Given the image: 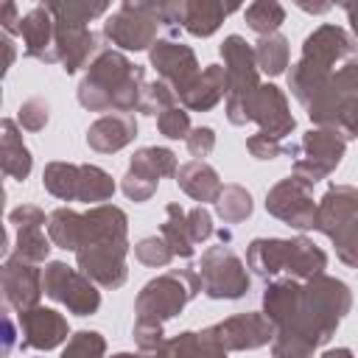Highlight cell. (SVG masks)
<instances>
[{
  "label": "cell",
  "instance_id": "6",
  "mask_svg": "<svg viewBox=\"0 0 358 358\" xmlns=\"http://www.w3.org/2000/svg\"><path fill=\"white\" fill-rule=\"evenodd\" d=\"M201 291V277L196 266L187 268H171L143 285V291L134 299L137 322H154L165 324L168 319L179 316L182 308Z\"/></svg>",
  "mask_w": 358,
  "mask_h": 358
},
{
  "label": "cell",
  "instance_id": "46",
  "mask_svg": "<svg viewBox=\"0 0 358 358\" xmlns=\"http://www.w3.org/2000/svg\"><path fill=\"white\" fill-rule=\"evenodd\" d=\"M187 229H190L193 243H201V241L213 238V232H215V229H213V215L204 210V204L187 210Z\"/></svg>",
  "mask_w": 358,
  "mask_h": 358
},
{
  "label": "cell",
  "instance_id": "9",
  "mask_svg": "<svg viewBox=\"0 0 358 358\" xmlns=\"http://www.w3.org/2000/svg\"><path fill=\"white\" fill-rule=\"evenodd\" d=\"M344 151H347V137L338 129H310L305 131L299 145L291 148L294 176H299L308 185H316L341 165Z\"/></svg>",
  "mask_w": 358,
  "mask_h": 358
},
{
  "label": "cell",
  "instance_id": "49",
  "mask_svg": "<svg viewBox=\"0 0 358 358\" xmlns=\"http://www.w3.org/2000/svg\"><path fill=\"white\" fill-rule=\"evenodd\" d=\"M0 22H3V31H6V36H11V34H20L22 17L17 14V6H14V3H3V8H0Z\"/></svg>",
  "mask_w": 358,
  "mask_h": 358
},
{
  "label": "cell",
  "instance_id": "50",
  "mask_svg": "<svg viewBox=\"0 0 358 358\" xmlns=\"http://www.w3.org/2000/svg\"><path fill=\"white\" fill-rule=\"evenodd\" d=\"M14 338H17V333H14V322H11V316H8V313H3V358L11 352Z\"/></svg>",
  "mask_w": 358,
  "mask_h": 358
},
{
  "label": "cell",
  "instance_id": "41",
  "mask_svg": "<svg viewBox=\"0 0 358 358\" xmlns=\"http://www.w3.org/2000/svg\"><path fill=\"white\" fill-rule=\"evenodd\" d=\"M157 126H159V134H165L168 140H187V134H190V112L176 103V106L165 109L157 117Z\"/></svg>",
  "mask_w": 358,
  "mask_h": 358
},
{
  "label": "cell",
  "instance_id": "7",
  "mask_svg": "<svg viewBox=\"0 0 358 358\" xmlns=\"http://www.w3.org/2000/svg\"><path fill=\"white\" fill-rule=\"evenodd\" d=\"M224 70H227V120L232 126L249 123V101L260 90V70L255 62V48L241 36L229 34L221 42Z\"/></svg>",
  "mask_w": 358,
  "mask_h": 358
},
{
  "label": "cell",
  "instance_id": "22",
  "mask_svg": "<svg viewBox=\"0 0 358 358\" xmlns=\"http://www.w3.org/2000/svg\"><path fill=\"white\" fill-rule=\"evenodd\" d=\"M20 327H22V347H34V350H53L64 341H70V327L67 319L50 308H31L20 313Z\"/></svg>",
  "mask_w": 358,
  "mask_h": 358
},
{
  "label": "cell",
  "instance_id": "25",
  "mask_svg": "<svg viewBox=\"0 0 358 358\" xmlns=\"http://www.w3.org/2000/svg\"><path fill=\"white\" fill-rule=\"evenodd\" d=\"M227 95V70L221 64H207L196 81L179 95V103L190 112H210Z\"/></svg>",
  "mask_w": 358,
  "mask_h": 358
},
{
  "label": "cell",
  "instance_id": "16",
  "mask_svg": "<svg viewBox=\"0 0 358 358\" xmlns=\"http://www.w3.org/2000/svg\"><path fill=\"white\" fill-rule=\"evenodd\" d=\"M148 62L157 70V76L176 95H182L196 81V76L201 73L193 48H187L182 42H173V39H157L154 48L148 50Z\"/></svg>",
  "mask_w": 358,
  "mask_h": 358
},
{
  "label": "cell",
  "instance_id": "21",
  "mask_svg": "<svg viewBox=\"0 0 358 358\" xmlns=\"http://www.w3.org/2000/svg\"><path fill=\"white\" fill-rule=\"evenodd\" d=\"M53 22H56V56L67 76L87 67L103 48V45H98V36L87 25L64 22V20H53Z\"/></svg>",
  "mask_w": 358,
  "mask_h": 358
},
{
  "label": "cell",
  "instance_id": "1",
  "mask_svg": "<svg viewBox=\"0 0 358 358\" xmlns=\"http://www.w3.org/2000/svg\"><path fill=\"white\" fill-rule=\"evenodd\" d=\"M352 308L347 282L319 274L313 280H274L263 291V313L274 324L271 358H313L333 338Z\"/></svg>",
  "mask_w": 358,
  "mask_h": 358
},
{
  "label": "cell",
  "instance_id": "52",
  "mask_svg": "<svg viewBox=\"0 0 358 358\" xmlns=\"http://www.w3.org/2000/svg\"><path fill=\"white\" fill-rule=\"evenodd\" d=\"M112 358H168L165 355V344L159 347V350H154V352H117V355H112Z\"/></svg>",
  "mask_w": 358,
  "mask_h": 358
},
{
  "label": "cell",
  "instance_id": "26",
  "mask_svg": "<svg viewBox=\"0 0 358 358\" xmlns=\"http://www.w3.org/2000/svg\"><path fill=\"white\" fill-rule=\"evenodd\" d=\"M238 11V3H215V0H182V28L193 36H210L218 25Z\"/></svg>",
  "mask_w": 358,
  "mask_h": 358
},
{
  "label": "cell",
  "instance_id": "17",
  "mask_svg": "<svg viewBox=\"0 0 358 358\" xmlns=\"http://www.w3.org/2000/svg\"><path fill=\"white\" fill-rule=\"evenodd\" d=\"M0 282H3V296L6 302L22 313V310H31L39 305V296L45 294V285H42V271L36 263H28L17 255L6 257L3 260V268H0Z\"/></svg>",
  "mask_w": 358,
  "mask_h": 358
},
{
  "label": "cell",
  "instance_id": "40",
  "mask_svg": "<svg viewBox=\"0 0 358 358\" xmlns=\"http://www.w3.org/2000/svg\"><path fill=\"white\" fill-rule=\"evenodd\" d=\"M134 257H137L143 266L162 268V266H168V263L173 260V252H171V246L165 243L162 235H151V238L137 241V246H134Z\"/></svg>",
  "mask_w": 358,
  "mask_h": 358
},
{
  "label": "cell",
  "instance_id": "23",
  "mask_svg": "<svg viewBox=\"0 0 358 358\" xmlns=\"http://www.w3.org/2000/svg\"><path fill=\"white\" fill-rule=\"evenodd\" d=\"M22 42H25V56L39 59L45 64L59 62L56 56V22L53 14L48 11V6H34L20 25Z\"/></svg>",
  "mask_w": 358,
  "mask_h": 358
},
{
  "label": "cell",
  "instance_id": "47",
  "mask_svg": "<svg viewBox=\"0 0 358 358\" xmlns=\"http://www.w3.org/2000/svg\"><path fill=\"white\" fill-rule=\"evenodd\" d=\"M246 148H249V154L255 159H274V157L282 154V143L274 140V137H268V134H263V131L246 137Z\"/></svg>",
  "mask_w": 358,
  "mask_h": 358
},
{
  "label": "cell",
  "instance_id": "24",
  "mask_svg": "<svg viewBox=\"0 0 358 358\" xmlns=\"http://www.w3.org/2000/svg\"><path fill=\"white\" fill-rule=\"evenodd\" d=\"M134 137H137V120L134 115H126V112L103 115L87 129V145L98 154H115L126 148Z\"/></svg>",
  "mask_w": 358,
  "mask_h": 358
},
{
  "label": "cell",
  "instance_id": "35",
  "mask_svg": "<svg viewBox=\"0 0 358 358\" xmlns=\"http://www.w3.org/2000/svg\"><path fill=\"white\" fill-rule=\"evenodd\" d=\"M255 204H252V196L246 187L241 185H224L218 201H215V213L224 224H241L252 215Z\"/></svg>",
  "mask_w": 358,
  "mask_h": 358
},
{
  "label": "cell",
  "instance_id": "55",
  "mask_svg": "<svg viewBox=\"0 0 358 358\" xmlns=\"http://www.w3.org/2000/svg\"><path fill=\"white\" fill-rule=\"evenodd\" d=\"M3 48H6V70L11 67V62H14V45H11V39L8 36H3V42H0Z\"/></svg>",
  "mask_w": 358,
  "mask_h": 358
},
{
  "label": "cell",
  "instance_id": "2",
  "mask_svg": "<svg viewBox=\"0 0 358 358\" xmlns=\"http://www.w3.org/2000/svg\"><path fill=\"white\" fill-rule=\"evenodd\" d=\"M129 218L115 204H95L84 213V238L76 252L78 268L101 288H120L129 277Z\"/></svg>",
  "mask_w": 358,
  "mask_h": 358
},
{
  "label": "cell",
  "instance_id": "31",
  "mask_svg": "<svg viewBox=\"0 0 358 358\" xmlns=\"http://www.w3.org/2000/svg\"><path fill=\"white\" fill-rule=\"evenodd\" d=\"M159 235L165 238V243L171 246V252H173V257H190L193 255V238H190V229H187V213L176 204V201H171L168 207H165V221H162V227H159Z\"/></svg>",
  "mask_w": 358,
  "mask_h": 358
},
{
  "label": "cell",
  "instance_id": "51",
  "mask_svg": "<svg viewBox=\"0 0 358 358\" xmlns=\"http://www.w3.org/2000/svg\"><path fill=\"white\" fill-rule=\"evenodd\" d=\"M341 8L347 11L350 25H352V34H355V42H358V3H355V0H352V3H341Z\"/></svg>",
  "mask_w": 358,
  "mask_h": 358
},
{
  "label": "cell",
  "instance_id": "43",
  "mask_svg": "<svg viewBox=\"0 0 358 358\" xmlns=\"http://www.w3.org/2000/svg\"><path fill=\"white\" fill-rule=\"evenodd\" d=\"M333 246H336V255L344 266L350 268H358V221L350 224L344 232H338L333 238Z\"/></svg>",
  "mask_w": 358,
  "mask_h": 358
},
{
  "label": "cell",
  "instance_id": "48",
  "mask_svg": "<svg viewBox=\"0 0 358 358\" xmlns=\"http://www.w3.org/2000/svg\"><path fill=\"white\" fill-rule=\"evenodd\" d=\"M336 129L344 134V137H358V95L350 98L341 112H338V120H336Z\"/></svg>",
  "mask_w": 358,
  "mask_h": 358
},
{
  "label": "cell",
  "instance_id": "30",
  "mask_svg": "<svg viewBox=\"0 0 358 358\" xmlns=\"http://www.w3.org/2000/svg\"><path fill=\"white\" fill-rule=\"evenodd\" d=\"M48 238L64 252H78L84 238V213H76L70 207L53 210L48 215Z\"/></svg>",
  "mask_w": 358,
  "mask_h": 358
},
{
  "label": "cell",
  "instance_id": "11",
  "mask_svg": "<svg viewBox=\"0 0 358 358\" xmlns=\"http://www.w3.org/2000/svg\"><path fill=\"white\" fill-rule=\"evenodd\" d=\"M42 285L50 299L62 302L76 316H92L101 308V291L95 288V282L84 271H76L62 260H53L45 266Z\"/></svg>",
  "mask_w": 358,
  "mask_h": 358
},
{
  "label": "cell",
  "instance_id": "38",
  "mask_svg": "<svg viewBox=\"0 0 358 358\" xmlns=\"http://www.w3.org/2000/svg\"><path fill=\"white\" fill-rule=\"evenodd\" d=\"M103 355H106V338L98 330L73 333L67 347L62 350V358H103Z\"/></svg>",
  "mask_w": 358,
  "mask_h": 358
},
{
  "label": "cell",
  "instance_id": "5",
  "mask_svg": "<svg viewBox=\"0 0 358 358\" xmlns=\"http://www.w3.org/2000/svg\"><path fill=\"white\" fill-rule=\"evenodd\" d=\"M246 266L263 280L288 274L291 280L305 282V280L324 274L327 255L305 235H299V238H255L246 249Z\"/></svg>",
  "mask_w": 358,
  "mask_h": 358
},
{
  "label": "cell",
  "instance_id": "37",
  "mask_svg": "<svg viewBox=\"0 0 358 358\" xmlns=\"http://www.w3.org/2000/svg\"><path fill=\"white\" fill-rule=\"evenodd\" d=\"M48 11L53 14V20H64V22H78L87 25L90 20L106 14V3H81V0H59V3H45Z\"/></svg>",
  "mask_w": 358,
  "mask_h": 358
},
{
  "label": "cell",
  "instance_id": "14",
  "mask_svg": "<svg viewBox=\"0 0 358 358\" xmlns=\"http://www.w3.org/2000/svg\"><path fill=\"white\" fill-rule=\"evenodd\" d=\"M358 95V59L344 62L330 78L327 84L316 92V98L305 106L310 123H316V129H336L338 112L341 106Z\"/></svg>",
  "mask_w": 358,
  "mask_h": 358
},
{
  "label": "cell",
  "instance_id": "44",
  "mask_svg": "<svg viewBox=\"0 0 358 358\" xmlns=\"http://www.w3.org/2000/svg\"><path fill=\"white\" fill-rule=\"evenodd\" d=\"M134 344L140 347V352H154L165 344V333H162V324H154V322H134Z\"/></svg>",
  "mask_w": 358,
  "mask_h": 358
},
{
  "label": "cell",
  "instance_id": "3",
  "mask_svg": "<svg viewBox=\"0 0 358 358\" xmlns=\"http://www.w3.org/2000/svg\"><path fill=\"white\" fill-rule=\"evenodd\" d=\"M145 90V70L131 64L120 50L101 48L98 56L87 64V73L78 84V103L90 112H126L140 109Z\"/></svg>",
  "mask_w": 358,
  "mask_h": 358
},
{
  "label": "cell",
  "instance_id": "27",
  "mask_svg": "<svg viewBox=\"0 0 358 358\" xmlns=\"http://www.w3.org/2000/svg\"><path fill=\"white\" fill-rule=\"evenodd\" d=\"M0 165H3V173L17 182L28 179V173L34 168V157H31L28 145L22 143V134L11 117L0 120Z\"/></svg>",
  "mask_w": 358,
  "mask_h": 358
},
{
  "label": "cell",
  "instance_id": "53",
  "mask_svg": "<svg viewBox=\"0 0 358 358\" xmlns=\"http://www.w3.org/2000/svg\"><path fill=\"white\" fill-rule=\"evenodd\" d=\"M296 6L305 8V11H310V14H322V11H330V8H333L330 3H305V0H299Z\"/></svg>",
  "mask_w": 358,
  "mask_h": 358
},
{
  "label": "cell",
  "instance_id": "32",
  "mask_svg": "<svg viewBox=\"0 0 358 358\" xmlns=\"http://www.w3.org/2000/svg\"><path fill=\"white\" fill-rule=\"evenodd\" d=\"M42 185L50 196H56L62 201H78V165L48 162L42 171Z\"/></svg>",
  "mask_w": 358,
  "mask_h": 358
},
{
  "label": "cell",
  "instance_id": "20",
  "mask_svg": "<svg viewBox=\"0 0 358 358\" xmlns=\"http://www.w3.org/2000/svg\"><path fill=\"white\" fill-rule=\"evenodd\" d=\"M8 224L17 229V257L28 260V263H45L50 255V238H45L42 227L48 224L45 213L34 204H22L14 207L8 213Z\"/></svg>",
  "mask_w": 358,
  "mask_h": 358
},
{
  "label": "cell",
  "instance_id": "12",
  "mask_svg": "<svg viewBox=\"0 0 358 358\" xmlns=\"http://www.w3.org/2000/svg\"><path fill=\"white\" fill-rule=\"evenodd\" d=\"M179 165H176V154L171 148L162 145H145L140 151H134L129 171L120 182V190L126 193V199L131 201H148L157 193V185L162 176H176Z\"/></svg>",
  "mask_w": 358,
  "mask_h": 358
},
{
  "label": "cell",
  "instance_id": "8",
  "mask_svg": "<svg viewBox=\"0 0 358 358\" xmlns=\"http://www.w3.org/2000/svg\"><path fill=\"white\" fill-rule=\"evenodd\" d=\"M159 28H162L159 3L126 0L106 17L103 36L123 50H145L154 48Z\"/></svg>",
  "mask_w": 358,
  "mask_h": 358
},
{
  "label": "cell",
  "instance_id": "33",
  "mask_svg": "<svg viewBox=\"0 0 358 358\" xmlns=\"http://www.w3.org/2000/svg\"><path fill=\"white\" fill-rule=\"evenodd\" d=\"M255 62L257 70H263L266 76H280L288 67V39L282 34H268L260 36L255 45Z\"/></svg>",
  "mask_w": 358,
  "mask_h": 358
},
{
  "label": "cell",
  "instance_id": "45",
  "mask_svg": "<svg viewBox=\"0 0 358 358\" xmlns=\"http://www.w3.org/2000/svg\"><path fill=\"white\" fill-rule=\"evenodd\" d=\"M185 143H187L190 157L204 159V157H210V151L215 148V131H213L210 126H196V129H190V134H187Z\"/></svg>",
  "mask_w": 358,
  "mask_h": 358
},
{
  "label": "cell",
  "instance_id": "28",
  "mask_svg": "<svg viewBox=\"0 0 358 358\" xmlns=\"http://www.w3.org/2000/svg\"><path fill=\"white\" fill-rule=\"evenodd\" d=\"M176 185L193 199V201H218L224 185L215 173L213 165H207L204 159H190L185 165H179L176 171Z\"/></svg>",
  "mask_w": 358,
  "mask_h": 358
},
{
  "label": "cell",
  "instance_id": "10",
  "mask_svg": "<svg viewBox=\"0 0 358 358\" xmlns=\"http://www.w3.org/2000/svg\"><path fill=\"white\" fill-rule=\"evenodd\" d=\"M196 271L201 277V291L210 299H241L249 291L246 266L227 243L210 246L201 255Z\"/></svg>",
  "mask_w": 358,
  "mask_h": 358
},
{
  "label": "cell",
  "instance_id": "36",
  "mask_svg": "<svg viewBox=\"0 0 358 358\" xmlns=\"http://www.w3.org/2000/svg\"><path fill=\"white\" fill-rule=\"evenodd\" d=\"M243 20L255 34L268 36V34H277V28L285 22V8L274 0H257L243 8Z\"/></svg>",
  "mask_w": 358,
  "mask_h": 358
},
{
  "label": "cell",
  "instance_id": "4",
  "mask_svg": "<svg viewBox=\"0 0 358 358\" xmlns=\"http://www.w3.org/2000/svg\"><path fill=\"white\" fill-rule=\"evenodd\" d=\"M355 50H358L355 36H350L341 25L324 22L313 34H308L302 45V56L288 73V90L294 92V98L302 106H308L316 98V92L327 84V78L336 73L333 67L338 62H350Z\"/></svg>",
  "mask_w": 358,
  "mask_h": 358
},
{
  "label": "cell",
  "instance_id": "54",
  "mask_svg": "<svg viewBox=\"0 0 358 358\" xmlns=\"http://www.w3.org/2000/svg\"><path fill=\"white\" fill-rule=\"evenodd\" d=\"M319 358H355V355H352V350H347V347H336V350H327V352L319 355Z\"/></svg>",
  "mask_w": 358,
  "mask_h": 358
},
{
  "label": "cell",
  "instance_id": "34",
  "mask_svg": "<svg viewBox=\"0 0 358 358\" xmlns=\"http://www.w3.org/2000/svg\"><path fill=\"white\" fill-rule=\"evenodd\" d=\"M115 193V179L98 168V165H78V201L98 204L112 199Z\"/></svg>",
  "mask_w": 358,
  "mask_h": 358
},
{
  "label": "cell",
  "instance_id": "39",
  "mask_svg": "<svg viewBox=\"0 0 358 358\" xmlns=\"http://www.w3.org/2000/svg\"><path fill=\"white\" fill-rule=\"evenodd\" d=\"M176 103H179V95H176L162 78H157V81L145 84L137 112H143V115H157V117H159L165 109H171V106H176Z\"/></svg>",
  "mask_w": 358,
  "mask_h": 358
},
{
  "label": "cell",
  "instance_id": "19",
  "mask_svg": "<svg viewBox=\"0 0 358 358\" xmlns=\"http://www.w3.org/2000/svg\"><path fill=\"white\" fill-rule=\"evenodd\" d=\"M358 221V187L352 185H330L327 193L316 204L313 229L327 235L330 241Z\"/></svg>",
  "mask_w": 358,
  "mask_h": 358
},
{
  "label": "cell",
  "instance_id": "18",
  "mask_svg": "<svg viewBox=\"0 0 358 358\" xmlns=\"http://www.w3.org/2000/svg\"><path fill=\"white\" fill-rule=\"evenodd\" d=\"M249 120H255L260 126L263 134L274 137V140H282L294 131L296 120L288 109V98L280 87L274 84H260V90L252 95L249 101Z\"/></svg>",
  "mask_w": 358,
  "mask_h": 358
},
{
  "label": "cell",
  "instance_id": "42",
  "mask_svg": "<svg viewBox=\"0 0 358 358\" xmlns=\"http://www.w3.org/2000/svg\"><path fill=\"white\" fill-rule=\"evenodd\" d=\"M48 117H50L48 101H42V98H28V101L20 103L17 120H20L22 129H28V131H42V129L48 126Z\"/></svg>",
  "mask_w": 358,
  "mask_h": 358
},
{
  "label": "cell",
  "instance_id": "13",
  "mask_svg": "<svg viewBox=\"0 0 358 358\" xmlns=\"http://www.w3.org/2000/svg\"><path fill=\"white\" fill-rule=\"evenodd\" d=\"M310 190H313V185H308L291 173V176L280 179L266 193V213L280 218L282 224H288L294 229H313L316 201H313Z\"/></svg>",
  "mask_w": 358,
  "mask_h": 358
},
{
  "label": "cell",
  "instance_id": "15",
  "mask_svg": "<svg viewBox=\"0 0 358 358\" xmlns=\"http://www.w3.org/2000/svg\"><path fill=\"white\" fill-rule=\"evenodd\" d=\"M207 333L227 352H232V350H238V352L257 350V347L274 341V324L266 319V313H255V310L235 313V316H229L224 322H215V324L207 327Z\"/></svg>",
  "mask_w": 358,
  "mask_h": 358
},
{
  "label": "cell",
  "instance_id": "29",
  "mask_svg": "<svg viewBox=\"0 0 358 358\" xmlns=\"http://www.w3.org/2000/svg\"><path fill=\"white\" fill-rule=\"evenodd\" d=\"M165 355L168 358H227V350L204 327L201 333L185 330L171 341H165Z\"/></svg>",
  "mask_w": 358,
  "mask_h": 358
}]
</instances>
